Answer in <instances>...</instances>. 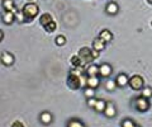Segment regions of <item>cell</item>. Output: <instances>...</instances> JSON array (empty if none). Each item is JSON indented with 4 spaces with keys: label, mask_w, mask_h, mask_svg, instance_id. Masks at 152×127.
I'll return each mask as SVG.
<instances>
[{
    "label": "cell",
    "mask_w": 152,
    "mask_h": 127,
    "mask_svg": "<svg viewBox=\"0 0 152 127\" xmlns=\"http://www.w3.org/2000/svg\"><path fill=\"white\" fill-rule=\"evenodd\" d=\"M1 61H3V64L4 65H12L13 64V56L10 54H8V52H3L1 54Z\"/></svg>",
    "instance_id": "obj_6"
},
{
    "label": "cell",
    "mask_w": 152,
    "mask_h": 127,
    "mask_svg": "<svg viewBox=\"0 0 152 127\" xmlns=\"http://www.w3.org/2000/svg\"><path fill=\"white\" fill-rule=\"evenodd\" d=\"M85 94H86V95H88V97H90V98H91V97L94 95L93 88H90V87H89V89H86V90H85Z\"/></svg>",
    "instance_id": "obj_27"
},
{
    "label": "cell",
    "mask_w": 152,
    "mask_h": 127,
    "mask_svg": "<svg viewBox=\"0 0 152 127\" xmlns=\"http://www.w3.org/2000/svg\"><path fill=\"white\" fill-rule=\"evenodd\" d=\"M83 62H84V61H83V59L80 57V56H72V57H71V64H72L75 68L81 66Z\"/></svg>",
    "instance_id": "obj_16"
},
{
    "label": "cell",
    "mask_w": 152,
    "mask_h": 127,
    "mask_svg": "<svg viewBox=\"0 0 152 127\" xmlns=\"http://www.w3.org/2000/svg\"><path fill=\"white\" fill-rule=\"evenodd\" d=\"M22 14H23V17L26 18V21H32L33 18L38 14V7L36 5V4H33V3L26 4V5L23 7Z\"/></svg>",
    "instance_id": "obj_1"
},
{
    "label": "cell",
    "mask_w": 152,
    "mask_h": 127,
    "mask_svg": "<svg viewBox=\"0 0 152 127\" xmlns=\"http://www.w3.org/2000/svg\"><path fill=\"white\" fill-rule=\"evenodd\" d=\"M134 126L136 125L133 123L131 120H124V121H123V125H122V127H134Z\"/></svg>",
    "instance_id": "obj_24"
},
{
    "label": "cell",
    "mask_w": 152,
    "mask_h": 127,
    "mask_svg": "<svg viewBox=\"0 0 152 127\" xmlns=\"http://www.w3.org/2000/svg\"><path fill=\"white\" fill-rule=\"evenodd\" d=\"M107 87H108L109 89H113V88H114V83H113V81H109V83L107 84Z\"/></svg>",
    "instance_id": "obj_30"
},
{
    "label": "cell",
    "mask_w": 152,
    "mask_h": 127,
    "mask_svg": "<svg viewBox=\"0 0 152 127\" xmlns=\"http://www.w3.org/2000/svg\"><path fill=\"white\" fill-rule=\"evenodd\" d=\"M151 26H152V22H151Z\"/></svg>",
    "instance_id": "obj_32"
},
{
    "label": "cell",
    "mask_w": 152,
    "mask_h": 127,
    "mask_svg": "<svg viewBox=\"0 0 152 127\" xmlns=\"http://www.w3.org/2000/svg\"><path fill=\"white\" fill-rule=\"evenodd\" d=\"M86 84H88L90 88H96L99 85V79L96 76H89Z\"/></svg>",
    "instance_id": "obj_15"
},
{
    "label": "cell",
    "mask_w": 152,
    "mask_h": 127,
    "mask_svg": "<svg viewBox=\"0 0 152 127\" xmlns=\"http://www.w3.org/2000/svg\"><path fill=\"white\" fill-rule=\"evenodd\" d=\"M67 84L71 89H79L80 87H83L81 84V79L77 75H74V74H70V76L67 79Z\"/></svg>",
    "instance_id": "obj_2"
},
{
    "label": "cell",
    "mask_w": 152,
    "mask_h": 127,
    "mask_svg": "<svg viewBox=\"0 0 152 127\" xmlns=\"http://www.w3.org/2000/svg\"><path fill=\"white\" fill-rule=\"evenodd\" d=\"M147 1H148L150 4H152V0H147Z\"/></svg>",
    "instance_id": "obj_31"
},
{
    "label": "cell",
    "mask_w": 152,
    "mask_h": 127,
    "mask_svg": "<svg viewBox=\"0 0 152 127\" xmlns=\"http://www.w3.org/2000/svg\"><path fill=\"white\" fill-rule=\"evenodd\" d=\"M71 74H74V75H77V76H81V75H84V69L81 66H79V68H75L74 70H71Z\"/></svg>",
    "instance_id": "obj_21"
},
{
    "label": "cell",
    "mask_w": 152,
    "mask_h": 127,
    "mask_svg": "<svg viewBox=\"0 0 152 127\" xmlns=\"http://www.w3.org/2000/svg\"><path fill=\"white\" fill-rule=\"evenodd\" d=\"M105 115H107V117H114L115 116V108H114V106L113 104H107V108H105Z\"/></svg>",
    "instance_id": "obj_13"
},
{
    "label": "cell",
    "mask_w": 152,
    "mask_h": 127,
    "mask_svg": "<svg viewBox=\"0 0 152 127\" xmlns=\"http://www.w3.org/2000/svg\"><path fill=\"white\" fill-rule=\"evenodd\" d=\"M134 127H138V126H134Z\"/></svg>",
    "instance_id": "obj_33"
},
{
    "label": "cell",
    "mask_w": 152,
    "mask_h": 127,
    "mask_svg": "<svg viewBox=\"0 0 152 127\" xmlns=\"http://www.w3.org/2000/svg\"><path fill=\"white\" fill-rule=\"evenodd\" d=\"M45 28H46V31H47V32H53V31L56 29V23L52 21V22L48 23L47 26H45Z\"/></svg>",
    "instance_id": "obj_22"
},
{
    "label": "cell",
    "mask_w": 152,
    "mask_h": 127,
    "mask_svg": "<svg viewBox=\"0 0 152 127\" xmlns=\"http://www.w3.org/2000/svg\"><path fill=\"white\" fill-rule=\"evenodd\" d=\"M12 127H24V126H23V123H22V122L15 121V122H14V123L12 125Z\"/></svg>",
    "instance_id": "obj_28"
},
{
    "label": "cell",
    "mask_w": 152,
    "mask_h": 127,
    "mask_svg": "<svg viewBox=\"0 0 152 127\" xmlns=\"http://www.w3.org/2000/svg\"><path fill=\"white\" fill-rule=\"evenodd\" d=\"M94 108H95L96 111H99V112H103V111H105L107 104H105V102H104V101H98Z\"/></svg>",
    "instance_id": "obj_20"
},
{
    "label": "cell",
    "mask_w": 152,
    "mask_h": 127,
    "mask_svg": "<svg viewBox=\"0 0 152 127\" xmlns=\"http://www.w3.org/2000/svg\"><path fill=\"white\" fill-rule=\"evenodd\" d=\"M110 74H112L110 66H109V65H107V64L102 65V66H100V75H102V76H109Z\"/></svg>",
    "instance_id": "obj_11"
},
{
    "label": "cell",
    "mask_w": 152,
    "mask_h": 127,
    "mask_svg": "<svg viewBox=\"0 0 152 127\" xmlns=\"http://www.w3.org/2000/svg\"><path fill=\"white\" fill-rule=\"evenodd\" d=\"M86 74L89 76H96L98 74H100V68H98L96 65H91V66H89Z\"/></svg>",
    "instance_id": "obj_8"
},
{
    "label": "cell",
    "mask_w": 152,
    "mask_h": 127,
    "mask_svg": "<svg viewBox=\"0 0 152 127\" xmlns=\"http://www.w3.org/2000/svg\"><path fill=\"white\" fill-rule=\"evenodd\" d=\"M115 83H117V85H119V87H124L127 83H129V80H128L127 75H124V74H121L117 78Z\"/></svg>",
    "instance_id": "obj_10"
},
{
    "label": "cell",
    "mask_w": 152,
    "mask_h": 127,
    "mask_svg": "<svg viewBox=\"0 0 152 127\" xmlns=\"http://www.w3.org/2000/svg\"><path fill=\"white\" fill-rule=\"evenodd\" d=\"M41 121L43 122V123L48 125V123H51V121H52V116L48 113V112H43V113L41 115Z\"/></svg>",
    "instance_id": "obj_17"
},
{
    "label": "cell",
    "mask_w": 152,
    "mask_h": 127,
    "mask_svg": "<svg viewBox=\"0 0 152 127\" xmlns=\"http://www.w3.org/2000/svg\"><path fill=\"white\" fill-rule=\"evenodd\" d=\"M95 104H96V102H95L94 99H90V101H89V106H91V107H95Z\"/></svg>",
    "instance_id": "obj_29"
},
{
    "label": "cell",
    "mask_w": 152,
    "mask_h": 127,
    "mask_svg": "<svg viewBox=\"0 0 152 127\" xmlns=\"http://www.w3.org/2000/svg\"><path fill=\"white\" fill-rule=\"evenodd\" d=\"M107 12L109 14H115L118 12V5L115 3H110V4H108V7H107Z\"/></svg>",
    "instance_id": "obj_19"
},
{
    "label": "cell",
    "mask_w": 152,
    "mask_h": 127,
    "mask_svg": "<svg viewBox=\"0 0 152 127\" xmlns=\"http://www.w3.org/2000/svg\"><path fill=\"white\" fill-rule=\"evenodd\" d=\"M99 38H102L103 41H105V42H109V41H112L113 36H112V33H110L109 31L104 29V31L100 32V36H99Z\"/></svg>",
    "instance_id": "obj_12"
},
{
    "label": "cell",
    "mask_w": 152,
    "mask_h": 127,
    "mask_svg": "<svg viewBox=\"0 0 152 127\" xmlns=\"http://www.w3.org/2000/svg\"><path fill=\"white\" fill-rule=\"evenodd\" d=\"M79 56L83 59L84 62H90V61L94 60V56H93V51L88 48V47H83L79 52Z\"/></svg>",
    "instance_id": "obj_3"
},
{
    "label": "cell",
    "mask_w": 152,
    "mask_h": 127,
    "mask_svg": "<svg viewBox=\"0 0 152 127\" xmlns=\"http://www.w3.org/2000/svg\"><path fill=\"white\" fill-rule=\"evenodd\" d=\"M69 127H84V125L81 123V122L72 120V121H70V122H69Z\"/></svg>",
    "instance_id": "obj_23"
},
{
    "label": "cell",
    "mask_w": 152,
    "mask_h": 127,
    "mask_svg": "<svg viewBox=\"0 0 152 127\" xmlns=\"http://www.w3.org/2000/svg\"><path fill=\"white\" fill-rule=\"evenodd\" d=\"M142 95H143L145 98L147 97V98H148V97H151L152 95V92H151V89H148V88H146L145 89V90L143 92H142Z\"/></svg>",
    "instance_id": "obj_26"
},
{
    "label": "cell",
    "mask_w": 152,
    "mask_h": 127,
    "mask_svg": "<svg viewBox=\"0 0 152 127\" xmlns=\"http://www.w3.org/2000/svg\"><path fill=\"white\" fill-rule=\"evenodd\" d=\"M129 85L132 89H134V90H138L143 87V79H142L140 75H134V76H132L129 79Z\"/></svg>",
    "instance_id": "obj_4"
},
{
    "label": "cell",
    "mask_w": 152,
    "mask_h": 127,
    "mask_svg": "<svg viewBox=\"0 0 152 127\" xmlns=\"http://www.w3.org/2000/svg\"><path fill=\"white\" fill-rule=\"evenodd\" d=\"M3 7H4V9H5V10H9V12L15 13V9H14V4H13L12 0H4Z\"/></svg>",
    "instance_id": "obj_14"
},
{
    "label": "cell",
    "mask_w": 152,
    "mask_h": 127,
    "mask_svg": "<svg viewBox=\"0 0 152 127\" xmlns=\"http://www.w3.org/2000/svg\"><path fill=\"white\" fill-rule=\"evenodd\" d=\"M148 107H150V103L145 97H141V98H138V99L136 101V108L138 111H141V112L147 111L148 109Z\"/></svg>",
    "instance_id": "obj_5"
},
{
    "label": "cell",
    "mask_w": 152,
    "mask_h": 127,
    "mask_svg": "<svg viewBox=\"0 0 152 127\" xmlns=\"http://www.w3.org/2000/svg\"><path fill=\"white\" fill-rule=\"evenodd\" d=\"M39 22H41V24H42V26H47L48 23L52 22V17L50 15V14H43V15L41 17Z\"/></svg>",
    "instance_id": "obj_18"
},
{
    "label": "cell",
    "mask_w": 152,
    "mask_h": 127,
    "mask_svg": "<svg viewBox=\"0 0 152 127\" xmlns=\"http://www.w3.org/2000/svg\"><path fill=\"white\" fill-rule=\"evenodd\" d=\"M65 42H66V38H65L64 36H58V37L56 38V43H57V45H60V46H62Z\"/></svg>",
    "instance_id": "obj_25"
},
{
    "label": "cell",
    "mask_w": 152,
    "mask_h": 127,
    "mask_svg": "<svg viewBox=\"0 0 152 127\" xmlns=\"http://www.w3.org/2000/svg\"><path fill=\"white\" fill-rule=\"evenodd\" d=\"M93 47H94V50H95V51H102L104 47H105V41H103L102 38L95 40V41H94V43H93Z\"/></svg>",
    "instance_id": "obj_7"
},
{
    "label": "cell",
    "mask_w": 152,
    "mask_h": 127,
    "mask_svg": "<svg viewBox=\"0 0 152 127\" xmlns=\"http://www.w3.org/2000/svg\"><path fill=\"white\" fill-rule=\"evenodd\" d=\"M3 19H4V23L10 24V23L14 21V13L9 12V10H5V13H4V15H3Z\"/></svg>",
    "instance_id": "obj_9"
}]
</instances>
